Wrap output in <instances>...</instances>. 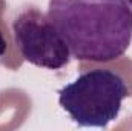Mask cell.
<instances>
[{
	"label": "cell",
	"instance_id": "obj_4",
	"mask_svg": "<svg viewBox=\"0 0 132 131\" xmlns=\"http://www.w3.org/2000/svg\"><path fill=\"white\" fill-rule=\"evenodd\" d=\"M6 53V40L3 37V34L0 33V56H3Z\"/></svg>",
	"mask_w": 132,
	"mask_h": 131
},
{
	"label": "cell",
	"instance_id": "obj_5",
	"mask_svg": "<svg viewBox=\"0 0 132 131\" xmlns=\"http://www.w3.org/2000/svg\"><path fill=\"white\" fill-rule=\"evenodd\" d=\"M128 3H129V6L132 8V0H128Z\"/></svg>",
	"mask_w": 132,
	"mask_h": 131
},
{
	"label": "cell",
	"instance_id": "obj_2",
	"mask_svg": "<svg viewBox=\"0 0 132 131\" xmlns=\"http://www.w3.org/2000/svg\"><path fill=\"white\" fill-rule=\"evenodd\" d=\"M129 96L126 80L112 69H91L59 91V103L80 127L106 128Z\"/></svg>",
	"mask_w": 132,
	"mask_h": 131
},
{
	"label": "cell",
	"instance_id": "obj_3",
	"mask_svg": "<svg viewBox=\"0 0 132 131\" xmlns=\"http://www.w3.org/2000/svg\"><path fill=\"white\" fill-rule=\"evenodd\" d=\"M15 48L22 57L46 69H62L71 60L65 39L48 14L37 6H23L11 23Z\"/></svg>",
	"mask_w": 132,
	"mask_h": 131
},
{
	"label": "cell",
	"instance_id": "obj_1",
	"mask_svg": "<svg viewBox=\"0 0 132 131\" xmlns=\"http://www.w3.org/2000/svg\"><path fill=\"white\" fill-rule=\"evenodd\" d=\"M48 16L81 62L115 60L132 42L128 0H49Z\"/></svg>",
	"mask_w": 132,
	"mask_h": 131
}]
</instances>
